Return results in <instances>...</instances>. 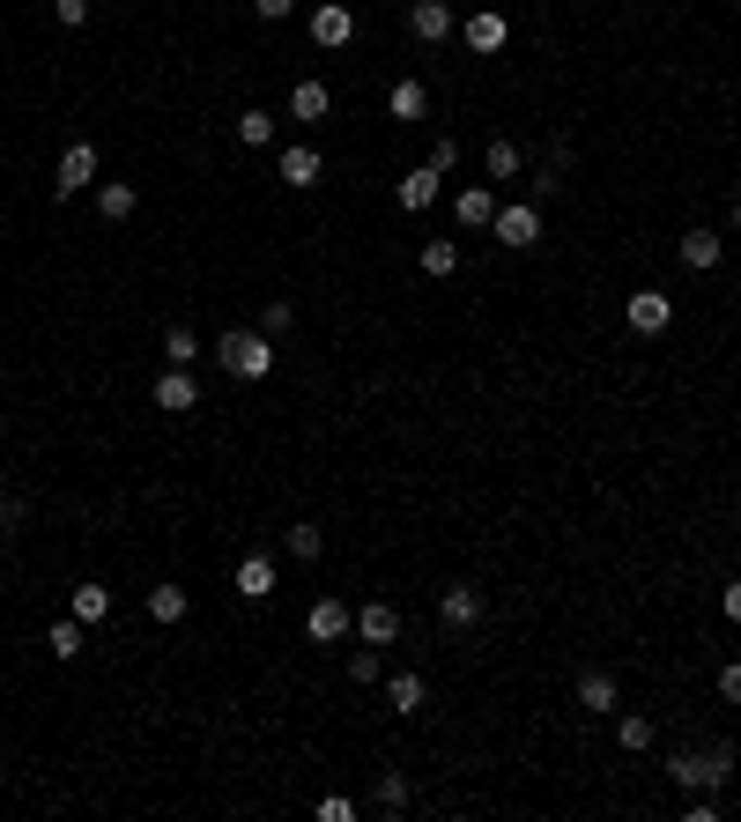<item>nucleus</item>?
Here are the masks:
<instances>
[{
	"instance_id": "nucleus-1",
	"label": "nucleus",
	"mask_w": 741,
	"mask_h": 822,
	"mask_svg": "<svg viewBox=\"0 0 741 822\" xmlns=\"http://www.w3.org/2000/svg\"><path fill=\"white\" fill-rule=\"evenodd\" d=\"M667 779L682 785V793H727L734 748H682V756H667Z\"/></svg>"
},
{
	"instance_id": "nucleus-2",
	"label": "nucleus",
	"mask_w": 741,
	"mask_h": 822,
	"mask_svg": "<svg viewBox=\"0 0 741 822\" xmlns=\"http://www.w3.org/2000/svg\"><path fill=\"white\" fill-rule=\"evenodd\" d=\"M215 364L230 370V378H252V385H260V378L275 370V349H267V333H252V327H230L223 341H215Z\"/></svg>"
},
{
	"instance_id": "nucleus-3",
	"label": "nucleus",
	"mask_w": 741,
	"mask_h": 822,
	"mask_svg": "<svg viewBox=\"0 0 741 822\" xmlns=\"http://www.w3.org/2000/svg\"><path fill=\"white\" fill-rule=\"evenodd\" d=\"M83 186H97V141H67V156L52 170V201H75Z\"/></svg>"
},
{
	"instance_id": "nucleus-4",
	"label": "nucleus",
	"mask_w": 741,
	"mask_h": 822,
	"mask_svg": "<svg viewBox=\"0 0 741 822\" xmlns=\"http://www.w3.org/2000/svg\"><path fill=\"white\" fill-rule=\"evenodd\" d=\"M490 230H497V245L527 252V245H541V207H535V201H512V207H497V215H490Z\"/></svg>"
},
{
	"instance_id": "nucleus-5",
	"label": "nucleus",
	"mask_w": 741,
	"mask_h": 822,
	"mask_svg": "<svg viewBox=\"0 0 741 822\" xmlns=\"http://www.w3.org/2000/svg\"><path fill=\"white\" fill-rule=\"evenodd\" d=\"M623 319H630V333H667V327H675V296H660V289H630Z\"/></svg>"
},
{
	"instance_id": "nucleus-6",
	"label": "nucleus",
	"mask_w": 741,
	"mask_h": 822,
	"mask_svg": "<svg viewBox=\"0 0 741 822\" xmlns=\"http://www.w3.org/2000/svg\"><path fill=\"white\" fill-rule=\"evenodd\" d=\"M349 630H356V608L349 600H312V616H304V637L312 645H341Z\"/></svg>"
},
{
	"instance_id": "nucleus-7",
	"label": "nucleus",
	"mask_w": 741,
	"mask_h": 822,
	"mask_svg": "<svg viewBox=\"0 0 741 822\" xmlns=\"http://www.w3.org/2000/svg\"><path fill=\"white\" fill-rule=\"evenodd\" d=\"M156 408H164V415H193V408H201V378L171 364L164 378H156Z\"/></svg>"
},
{
	"instance_id": "nucleus-8",
	"label": "nucleus",
	"mask_w": 741,
	"mask_h": 822,
	"mask_svg": "<svg viewBox=\"0 0 741 822\" xmlns=\"http://www.w3.org/2000/svg\"><path fill=\"white\" fill-rule=\"evenodd\" d=\"M504 38H512V23H504L497 8H482V15H467V23H460V45H467V52H482V60H490V52H504Z\"/></svg>"
},
{
	"instance_id": "nucleus-9",
	"label": "nucleus",
	"mask_w": 741,
	"mask_h": 822,
	"mask_svg": "<svg viewBox=\"0 0 741 822\" xmlns=\"http://www.w3.org/2000/svg\"><path fill=\"white\" fill-rule=\"evenodd\" d=\"M356 637L386 653V645L401 637V608H393V600H364V608H356Z\"/></svg>"
},
{
	"instance_id": "nucleus-10",
	"label": "nucleus",
	"mask_w": 741,
	"mask_h": 822,
	"mask_svg": "<svg viewBox=\"0 0 741 822\" xmlns=\"http://www.w3.org/2000/svg\"><path fill=\"white\" fill-rule=\"evenodd\" d=\"M409 30L423 45H438V38H453L460 23H453V8H445V0H409Z\"/></svg>"
},
{
	"instance_id": "nucleus-11",
	"label": "nucleus",
	"mask_w": 741,
	"mask_h": 822,
	"mask_svg": "<svg viewBox=\"0 0 741 822\" xmlns=\"http://www.w3.org/2000/svg\"><path fill=\"white\" fill-rule=\"evenodd\" d=\"M312 38L319 45H349L356 38V15H349L341 0H312Z\"/></svg>"
},
{
	"instance_id": "nucleus-12",
	"label": "nucleus",
	"mask_w": 741,
	"mask_h": 822,
	"mask_svg": "<svg viewBox=\"0 0 741 822\" xmlns=\"http://www.w3.org/2000/svg\"><path fill=\"white\" fill-rule=\"evenodd\" d=\"M438 616L453 622V630H475L482 622V585H445L438 593Z\"/></svg>"
},
{
	"instance_id": "nucleus-13",
	"label": "nucleus",
	"mask_w": 741,
	"mask_h": 822,
	"mask_svg": "<svg viewBox=\"0 0 741 822\" xmlns=\"http://www.w3.org/2000/svg\"><path fill=\"white\" fill-rule=\"evenodd\" d=\"M282 186H297V193H312V186H319V178H327V164H319V149H304V141H297V149H282Z\"/></svg>"
},
{
	"instance_id": "nucleus-14",
	"label": "nucleus",
	"mask_w": 741,
	"mask_h": 822,
	"mask_svg": "<svg viewBox=\"0 0 741 822\" xmlns=\"http://www.w3.org/2000/svg\"><path fill=\"white\" fill-rule=\"evenodd\" d=\"M327 112H334L327 83H312V75H304V83L289 89V119H304V126H312V119H327Z\"/></svg>"
},
{
	"instance_id": "nucleus-15",
	"label": "nucleus",
	"mask_w": 741,
	"mask_h": 822,
	"mask_svg": "<svg viewBox=\"0 0 741 822\" xmlns=\"http://www.w3.org/2000/svg\"><path fill=\"white\" fill-rule=\"evenodd\" d=\"M45 645H52V659H83V653H89V622H83V616L52 622V630H45Z\"/></svg>"
},
{
	"instance_id": "nucleus-16",
	"label": "nucleus",
	"mask_w": 741,
	"mask_h": 822,
	"mask_svg": "<svg viewBox=\"0 0 741 822\" xmlns=\"http://www.w3.org/2000/svg\"><path fill=\"white\" fill-rule=\"evenodd\" d=\"M238 593H246V600H267V593H275V556L252 548L246 564H238Z\"/></svg>"
},
{
	"instance_id": "nucleus-17",
	"label": "nucleus",
	"mask_w": 741,
	"mask_h": 822,
	"mask_svg": "<svg viewBox=\"0 0 741 822\" xmlns=\"http://www.w3.org/2000/svg\"><path fill=\"white\" fill-rule=\"evenodd\" d=\"M438 178H445V170H430V164H415L409 178H401V207H409V215H423V207L438 201Z\"/></svg>"
},
{
	"instance_id": "nucleus-18",
	"label": "nucleus",
	"mask_w": 741,
	"mask_h": 822,
	"mask_svg": "<svg viewBox=\"0 0 741 822\" xmlns=\"http://www.w3.org/2000/svg\"><path fill=\"white\" fill-rule=\"evenodd\" d=\"M578 704H586V711H616V674H608V667H586V674H578Z\"/></svg>"
},
{
	"instance_id": "nucleus-19",
	"label": "nucleus",
	"mask_w": 741,
	"mask_h": 822,
	"mask_svg": "<svg viewBox=\"0 0 741 822\" xmlns=\"http://www.w3.org/2000/svg\"><path fill=\"white\" fill-rule=\"evenodd\" d=\"M719 252H727L719 245V230H682V267H698L704 275V267H719Z\"/></svg>"
},
{
	"instance_id": "nucleus-20",
	"label": "nucleus",
	"mask_w": 741,
	"mask_h": 822,
	"mask_svg": "<svg viewBox=\"0 0 741 822\" xmlns=\"http://www.w3.org/2000/svg\"><path fill=\"white\" fill-rule=\"evenodd\" d=\"M415 260H423V275H430V282H445V275H460V245H453V238H430V245L415 252Z\"/></svg>"
},
{
	"instance_id": "nucleus-21",
	"label": "nucleus",
	"mask_w": 741,
	"mask_h": 822,
	"mask_svg": "<svg viewBox=\"0 0 741 822\" xmlns=\"http://www.w3.org/2000/svg\"><path fill=\"white\" fill-rule=\"evenodd\" d=\"M386 112H393V119H423V112H430V89H423V83H393Z\"/></svg>"
},
{
	"instance_id": "nucleus-22",
	"label": "nucleus",
	"mask_w": 741,
	"mask_h": 822,
	"mask_svg": "<svg viewBox=\"0 0 741 822\" xmlns=\"http://www.w3.org/2000/svg\"><path fill=\"white\" fill-rule=\"evenodd\" d=\"M453 215H460V223H467V230H482V223H490V215H497L490 186H467V193H460V201H453Z\"/></svg>"
},
{
	"instance_id": "nucleus-23",
	"label": "nucleus",
	"mask_w": 741,
	"mask_h": 822,
	"mask_svg": "<svg viewBox=\"0 0 741 822\" xmlns=\"http://www.w3.org/2000/svg\"><path fill=\"white\" fill-rule=\"evenodd\" d=\"M97 215H104V223H126V215H134V186H126V178L97 186Z\"/></svg>"
},
{
	"instance_id": "nucleus-24",
	"label": "nucleus",
	"mask_w": 741,
	"mask_h": 822,
	"mask_svg": "<svg viewBox=\"0 0 741 822\" xmlns=\"http://www.w3.org/2000/svg\"><path fill=\"white\" fill-rule=\"evenodd\" d=\"M282 548L297 556V564H319V548H327V534H319V527L304 519V527H289V534H282Z\"/></svg>"
},
{
	"instance_id": "nucleus-25",
	"label": "nucleus",
	"mask_w": 741,
	"mask_h": 822,
	"mask_svg": "<svg viewBox=\"0 0 741 822\" xmlns=\"http://www.w3.org/2000/svg\"><path fill=\"white\" fill-rule=\"evenodd\" d=\"M386 697H393V711H423L430 682H423V674H393V682H386Z\"/></svg>"
},
{
	"instance_id": "nucleus-26",
	"label": "nucleus",
	"mask_w": 741,
	"mask_h": 822,
	"mask_svg": "<svg viewBox=\"0 0 741 822\" xmlns=\"http://www.w3.org/2000/svg\"><path fill=\"white\" fill-rule=\"evenodd\" d=\"M149 616L156 622H186V585H156V593H149Z\"/></svg>"
},
{
	"instance_id": "nucleus-27",
	"label": "nucleus",
	"mask_w": 741,
	"mask_h": 822,
	"mask_svg": "<svg viewBox=\"0 0 741 822\" xmlns=\"http://www.w3.org/2000/svg\"><path fill=\"white\" fill-rule=\"evenodd\" d=\"M238 141H246V149H267V141H275V119H267L260 104H252V112H238Z\"/></svg>"
},
{
	"instance_id": "nucleus-28",
	"label": "nucleus",
	"mask_w": 741,
	"mask_h": 822,
	"mask_svg": "<svg viewBox=\"0 0 741 822\" xmlns=\"http://www.w3.org/2000/svg\"><path fill=\"white\" fill-rule=\"evenodd\" d=\"M75 616L104 622V616H112V593H104V585H75Z\"/></svg>"
},
{
	"instance_id": "nucleus-29",
	"label": "nucleus",
	"mask_w": 741,
	"mask_h": 822,
	"mask_svg": "<svg viewBox=\"0 0 741 822\" xmlns=\"http://www.w3.org/2000/svg\"><path fill=\"white\" fill-rule=\"evenodd\" d=\"M193 356H201V341H193V333H186V327H171V333H164V364L193 370Z\"/></svg>"
},
{
	"instance_id": "nucleus-30",
	"label": "nucleus",
	"mask_w": 741,
	"mask_h": 822,
	"mask_svg": "<svg viewBox=\"0 0 741 822\" xmlns=\"http://www.w3.org/2000/svg\"><path fill=\"white\" fill-rule=\"evenodd\" d=\"M482 170H490V178H519V149H512V141H490V149H482Z\"/></svg>"
},
{
	"instance_id": "nucleus-31",
	"label": "nucleus",
	"mask_w": 741,
	"mask_h": 822,
	"mask_svg": "<svg viewBox=\"0 0 741 822\" xmlns=\"http://www.w3.org/2000/svg\"><path fill=\"white\" fill-rule=\"evenodd\" d=\"M378 808H386V815H401V808H409V779H401V771H386V779H378Z\"/></svg>"
},
{
	"instance_id": "nucleus-32",
	"label": "nucleus",
	"mask_w": 741,
	"mask_h": 822,
	"mask_svg": "<svg viewBox=\"0 0 741 822\" xmlns=\"http://www.w3.org/2000/svg\"><path fill=\"white\" fill-rule=\"evenodd\" d=\"M616 741L630 748V756H638V748H653V719H638V711H630V719L616 726Z\"/></svg>"
},
{
	"instance_id": "nucleus-33",
	"label": "nucleus",
	"mask_w": 741,
	"mask_h": 822,
	"mask_svg": "<svg viewBox=\"0 0 741 822\" xmlns=\"http://www.w3.org/2000/svg\"><path fill=\"white\" fill-rule=\"evenodd\" d=\"M349 674H356V682H378V674H386V659H378V645H364V653H349Z\"/></svg>"
},
{
	"instance_id": "nucleus-34",
	"label": "nucleus",
	"mask_w": 741,
	"mask_h": 822,
	"mask_svg": "<svg viewBox=\"0 0 741 822\" xmlns=\"http://www.w3.org/2000/svg\"><path fill=\"white\" fill-rule=\"evenodd\" d=\"M319 822H356V800H341V793H327V800H319Z\"/></svg>"
},
{
	"instance_id": "nucleus-35",
	"label": "nucleus",
	"mask_w": 741,
	"mask_h": 822,
	"mask_svg": "<svg viewBox=\"0 0 741 822\" xmlns=\"http://www.w3.org/2000/svg\"><path fill=\"white\" fill-rule=\"evenodd\" d=\"M52 15H60L67 30H83V23H89V0H52Z\"/></svg>"
},
{
	"instance_id": "nucleus-36",
	"label": "nucleus",
	"mask_w": 741,
	"mask_h": 822,
	"mask_svg": "<svg viewBox=\"0 0 741 822\" xmlns=\"http://www.w3.org/2000/svg\"><path fill=\"white\" fill-rule=\"evenodd\" d=\"M719 697L741 704V659H727V667H719Z\"/></svg>"
},
{
	"instance_id": "nucleus-37",
	"label": "nucleus",
	"mask_w": 741,
	"mask_h": 822,
	"mask_svg": "<svg viewBox=\"0 0 741 822\" xmlns=\"http://www.w3.org/2000/svg\"><path fill=\"white\" fill-rule=\"evenodd\" d=\"M260 319H267V333H282V327H289V319H297V312H289L282 296H267V312H260Z\"/></svg>"
},
{
	"instance_id": "nucleus-38",
	"label": "nucleus",
	"mask_w": 741,
	"mask_h": 822,
	"mask_svg": "<svg viewBox=\"0 0 741 822\" xmlns=\"http://www.w3.org/2000/svg\"><path fill=\"white\" fill-rule=\"evenodd\" d=\"M460 164V141H430V170H453Z\"/></svg>"
},
{
	"instance_id": "nucleus-39",
	"label": "nucleus",
	"mask_w": 741,
	"mask_h": 822,
	"mask_svg": "<svg viewBox=\"0 0 741 822\" xmlns=\"http://www.w3.org/2000/svg\"><path fill=\"white\" fill-rule=\"evenodd\" d=\"M289 8H297V0H252V15H260V23H282Z\"/></svg>"
},
{
	"instance_id": "nucleus-40",
	"label": "nucleus",
	"mask_w": 741,
	"mask_h": 822,
	"mask_svg": "<svg viewBox=\"0 0 741 822\" xmlns=\"http://www.w3.org/2000/svg\"><path fill=\"white\" fill-rule=\"evenodd\" d=\"M727 622H741V578L727 585Z\"/></svg>"
},
{
	"instance_id": "nucleus-41",
	"label": "nucleus",
	"mask_w": 741,
	"mask_h": 822,
	"mask_svg": "<svg viewBox=\"0 0 741 822\" xmlns=\"http://www.w3.org/2000/svg\"><path fill=\"white\" fill-rule=\"evenodd\" d=\"M8 519H15V511H8V504H0V541H8Z\"/></svg>"
},
{
	"instance_id": "nucleus-42",
	"label": "nucleus",
	"mask_w": 741,
	"mask_h": 822,
	"mask_svg": "<svg viewBox=\"0 0 741 822\" xmlns=\"http://www.w3.org/2000/svg\"><path fill=\"white\" fill-rule=\"evenodd\" d=\"M734 230H741V201H734Z\"/></svg>"
}]
</instances>
